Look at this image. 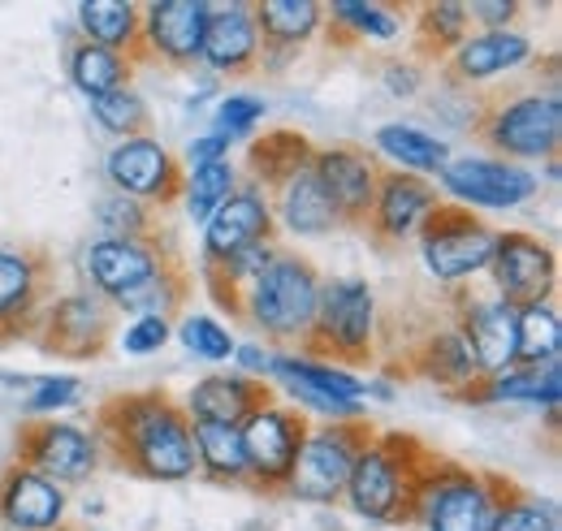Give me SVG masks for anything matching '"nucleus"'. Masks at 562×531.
Wrapping results in <instances>:
<instances>
[{
	"label": "nucleus",
	"mask_w": 562,
	"mask_h": 531,
	"mask_svg": "<svg viewBox=\"0 0 562 531\" xmlns=\"http://www.w3.org/2000/svg\"><path fill=\"white\" fill-rule=\"evenodd\" d=\"M91 441L100 450V463L135 479L178 484L200 471L191 415L169 389H131L104 398L91 419Z\"/></svg>",
	"instance_id": "1"
},
{
	"label": "nucleus",
	"mask_w": 562,
	"mask_h": 531,
	"mask_svg": "<svg viewBox=\"0 0 562 531\" xmlns=\"http://www.w3.org/2000/svg\"><path fill=\"white\" fill-rule=\"evenodd\" d=\"M441 459L446 454L428 450L412 432H376V441L355 459L342 501L368 523L407 528L416 523L424 488Z\"/></svg>",
	"instance_id": "2"
},
{
	"label": "nucleus",
	"mask_w": 562,
	"mask_h": 531,
	"mask_svg": "<svg viewBox=\"0 0 562 531\" xmlns=\"http://www.w3.org/2000/svg\"><path fill=\"white\" fill-rule=\"evenodd\" d=\"M299 354L342 372H363L376 363V298L359 276L321 281L316 316L299 341Z\"/></svg>",
	"instance_id": "3"
},
{
	"label": "nucleus",
	"mask_w": 562,
	"mask_h": 531,
	"mask_svg": "<svg viewBox=\"0 0 562 531\" xmlns=\"http://www.w3.org/2000/svg\"><path fill=\"white\" fill-rule=\"evenodd\" d=\"M476 138L506 160H559L562 143V100L554 91H519L502 95L493 91L481 100L476 113Z\"/></svg>",
	"instance_id": "4"
},
{
	"label": "nucleus",
	"mask_w": 562,
	"mask_h": 531,
	"mask_svg": "<svg viewBox=\"0 0 562 531\" xmlns=\"http://www.w3.org/2000/svg\"><path fill=\"white\" fill-rule=\"evenodd\" d=\"M519 493L510 475L497 471H472V466L441 459L420 497L416 523L428 531H490L497 510Z\"/></svg>",
	"instance_id": "5"
},
{
	"label": "nucleus",
	"mask_w": 562,
	"mask_h": 531,
	"mask_svg": "<svg viewBox=\"0 0 562 531\" xmlns=\"http://www.w3.org/2000/svg\"><path fill=\"white\" fill-rule=\"evenodd\" d=\"M321 303V272L303 256L281 251L265 276L243 294V325L269 341H303Z\"/></svg>",
	"instance_id": "6"
},
{
	"label": "nucleus",
	"mask_w": 562,
	"mask_h": 531,
	"mask_svg": "<svg viewBox=\"0 0 562 531\" xmlns=\"http://www.w3.org/2000/svg\"><path fill=\"white\" fill-rule=\"evenodd\" d=\"M376 441V423L368 415L355 419H329L307 432L303 454L290 475V497L312 501V506H338L347 493L355 459Z\"/></svg>",
	"instance_id": "7"
},
{
	"label": "nucleus",
	"mask_w": 562,
	"mask_h": 531,
	"mask_svg": "<svg viewBox=\"0 0 562 531\" xmlns=\"http://www.w3.org/2000/svg\"><path fill=\"white\" fill-rule=\"evenodd\" d=\"M82 264H87L91 294L109 298L122 312L131 298L151 290L169 268L182 264V251H178L173 229L165 225L160 234H147V238H104L87 251Z\"/></svg>",
	"instance_id": "8"
},
{
	"label": "nucleus",
	"mask_w": 562,
	"mask_h": 531,
	"mask_svg": "<svg viewBox=\"0 0 562 531\" xmlns=\"http://www.w3.org/2000/svg\"><path fill=\"white\" fill-rule=\"evenodd\" d=\"M416 238H420V256L428 272L446 285H463L476 272H485L493 260V247H497L493 225H485L472 207L446 200H437V207L424 216Z\"/></svg>",
	"instance_id": "9"
},
{
	"label": "nucleus",
	"mask_w": 562,
	"mask_h": 531,
	"mask_svg": "<svg viewBox=\"0 0 562 531\" xmlns=\"http://www.w3.org/2000/svg\"><path fill=\"white\" fill-rule=\"evenodd\" d=\"M243 454H247V493L256 497H290V475L303 454V441L312 432L307 415L294 406H269L251 415L243 428Z\"/></svg>",
	"instance_id": "10"
},
{
	"label": "nucleus",
	"mask_w": 562,
	"mask_h": 531,
	"mask_svg": "<svg viewBox=\"0 0 562 531\" xmlns=\"http://www.w3.org/2000/svg\"><path fill=\"white\" fill-rule=\"evenodd\" d=\"M53 298H57V268L44 247L0 251V346L35 337Z\"/></svg>",
	"instance_id": "11"
},
{
	"label": "nucleus",
	"mask_w": 562,
	"mask_h": 531,
	"mask_svg": "<svg viewBox=\"0 0 562 531\" xmlns=\"http://www.w3.org/2000/svg\"><path fill=\"white\" fill-rule=\"evenodd\" d=\"M117 337V307L100 294H66L53 298L40 329L35 346L61 363H91L100 359Z\"/></svg>",
	"instance_id": "12"
},
{
	"label": "nucleus",
	"mask_w": 562,
	"mask_h": 531,
	"mask_svg": "<svg viewBox=\"0 0 562 531\" xmlns=\"http://www.w3.org/2000/svg\"><path fill=\"white\" fill-rule=\"evenodd\" d=\"M490 276L497 285V298L506 307H515V312L537 307V303H550L554 290H559V256L537 234L506 229V234H497Z\"/></svg>",
	"instance_id": "13"
},
{
	"label": "nucleus",
	"mask_w": 562,
	"mask_h": 531,
	"mask_svg": "<svg viewBox=\"0 0 562 531\" xmlns=\"http://www.w3.org/2000/svg\"><path fill=\"white\" fill-rule=\"evenodd\" d=\"M109 182L117 187V195L165 212L169 203L187 195V165H178V156L169 147H160L156 138L143 134V138H126L109 151Z\"/></svg>",
	"instance_id": "14"
},
{
	"label": "nucleus",
	"mask_w": 562,
	"mask_h": 531,
	"mask_svg": "<svg viewBox=\"0 0 562 531\" xmlns=\"http://www.w3.org/2000/svg\"><path fill=\"white\" fill-rule=\"evenodd\" d=\"M437 207V187L428 178L416 173H403V169H385L376 173V200L368 212V225H363V238L381 251V256H394L403 242L416 238L420 221Z\"/></svg>",
	"instance_id": "15"
},
{
	"label": "nucleus",
	"mask_w": 562,
	"mask_h": 531,
	"mask_svg": "<svg viewBox=\"0 0 562 531\" xmlns=\"http://www.w3.org/2000/svg\"><path fill=\"white\" fill-rule=\"evenodd\" d=\"M13 463L48 475L53 484H78L100 466V450L66 419H26L13 441Z\"/></svg>",
	"instance_id": "16"
},
{
	"label": "nucleus",
	"mask_w": 562,
	"mask_h": 531,
	"mask_svg": "<svg viewBox=\"0 0 562 531\" xmlns=\"http://www.w3.org/2000/svg\"><path fill=\"white\" fill-rule=\"evenodd\" d=\"M312 173H316L325 200L334 203L338 229L363 234L372 200H376V173H381V165L359 143H329V147H316Z\"/></svg>",
	"instance_id": "17"
},
{
	"label": "nucleus",
	"mask_w": 562,
	"mask_h": 531,
	"mask_svg": "<svg viewBox=\"0 0 562 531\" xmlns=\"http://www.w3.org/2000/svg\"><path fill=\"white\" fill-rule=\"evenodd\" d=\"M450 312H454V329L476 363V376H497L515 368V346H519L515 307H506L502 298H472L468 290L454 285Z\"/></svg>",
	"instance_id": "18"
},
{
	"label": "nucleus",
	"mask_w": 562,
	"mask_h": 531,
	"mask_svg": "<svg viewBox=\"0 0 562 531\" xmlns=\"http://www.w3.org/2000/svg\"><path fill=\"white\" fill-rule=\"evenodd\" d=\"M209 18V0H156V4H143V66L147 61H165L173 69L195 66L200 48H204Z\"/></svg>",
	"instance_id": "19"
},
{
	"label": "nucleus",
	"mask_w": 562,
	"mask_h": 531,
	"mask_svg": "<svg viewBox=\"0 0 562 531\" xmlns=\"http://www.w3.org/2000/svg\"><path fill=\"white\" fill-rule=\"evenodd\" d=\"M441 187L463 207H519L524 200L537 195V178L524 165L476 160V156L450 160L441 169Z\"/></svg>",
	"instance_id": "20"
},
{
	"label": "nucleus",
	"mask_w": 562,
	"mask_h": 531,
	"mask_svg": "<svg viewBox=\"0 0 562 531\" xmlns=\"http://www.w3.org/2000/svg\"><path fill=\"white\" fill-rule=\"evenodd\" d=\"M273 238H278V221H273L269 195H260L256 187H243L221 203V212L204 225V256L200 260L221 264V260H229L256 242H273Z\"/></svg>",
	"instance_id": "21"
},
{
	"label": "nucleus",
	"mask_w": 562,
	"mask_h": 531,
	"mask_svg": "<svg viewBox=\"0 0 562 531\" xmlns=\"http://www.w3.org/2000/svg\"><path fill=\"white\" fill-rule=\"evenodd\" d=\"M57 523H66V488L31 466H4L0 471V528L48 531Z\"/></svg>",
	"instance_id": "22"
},
{
	"label": "nucleus",
	"mask_w": 562,
	"mask_h": 531,
	"mask_svg": "<svg viewBox=\"0 0 562 531\" xmlns=\"http://www.w3.org/2000/svg\"><path fill=\"white\" fill-rule=\"evenodd\" d=\"M200 61L212 74H225V78H247V74L260 69V31H256V18H251L247 0L212 4Z\"/></svg>",
	"instance_id": "23"
},
{
	"label": "nucleus",
	"mask_w": 562,
	"mask_h": 531,
	"mask_svg": "<svg viewBox=\"0 0 562 531\" xmlns=\"http://www.w3.org/2000/svg\"><path fill=\"white\" fill-rule=\"evenodd\" d=\"M278 406V389L265 376H243V372H216L204 376L191 398H187V415L191 419H209V423H229L243 428L251 415Z\"/></svg>",
	"instance_id": "24"
},
{
	"label": "nucleus",
	"mask_w": 562,
	"mask_h": 531,
	"mask_svg": "<svg viewBox=\"0 0 562 531\" xmlns=\"http://www.w3.org/2000/svg\"><path fill=\"white\" fill-rule=\"evenodd\" d=\"M532 57V39L519 31H485V35H468L446 61H441V82L446 87H472V82H490L506 69L524 66Z\"/></svg>",
	"instance_id": "25"
},
{
	"label": "nucleus",
	"mask_w": 562,
	"mask_h": 531,
	"mask_svg": "<svg viewBox=\"0 0 562 531\" xmlns=\"http://www.w3.org/2000/svg\"><path fill=\"white\" fill-rule=\"evenodd\" d=\"M256 31H260V61L281 69L321 26H325V4L321 0H260L251 4Z\"/></svg>",
	"instance_id": "26"
},
{
	"label": "nucleus",
	"mask_w": 562,
	"mask_h": 531,
	"mask_svg": "<svg viewBox=\"0 0 562 531\" xmlns=\"http://www.w3.org/2000/svg\"><path fill=\"white\" fill-rule=\"evenodd\" d=\"M398 376H424V381L437 385L441 394H454V389H463L468 381H476V363H472V354H468L459 329L450 325V329L424 332L420 341L407 350Z\"/></svg>",
	"instance_id": "27"
},
{
	"label": "nucleus",
	"mask_w": 562,
	"mask_h": 531,
	"mask_svg": "<svg viewBox=\"0 0 562 531\" xmlns=\"http://www.w3.org/2000/svg\"><path fill=\"white\" fill-rule=\"evenodd\" d=\"M269 207H273V221L278 225H285L290 234H303V238H325V234L338 229L334 203L325 200L312 165L303 173H294L290 182H281L278 191H273V200H269Z\"/></svg>",
	"instance_id": "28"
},
{
	"label": "nucleus",
	"mask_w": 562,
	"mask_h": 531,
	"mask_svg": "<svg viewBox=\"0 0 562 531\" xmlns=\"http://www.w3.org/2000/svg\"><path fill=\"white\" fill-rule=\"evenodd\" d=\"M412 13V4L394 9V4H351V0H338V4H325V44L329 48H359L368 39H398L403 31V18Z\"/></svg>",
	"instance_id": "29"
},
{
	"label": "nucleus",
	"mask_w": 562,
	"mask_h": 531,
	"mask_svg": "<svg viewBox=\"0 0 562 531\" xmlns=\"http://www.w3.org/2000/svg\"><path fill=\"white\" fill-rule=\"evenodd\" d=\"M78 26H82V39L131 57L135 69L143 66V4H131V0H87V4H78Z\"/></svg>",
	"instance_id": "30"
},
{
	"label": "nucleus",
	"mask_w": 562,
	"mask_h": 531,
	"mask_svg": "<svg viewBox=\"0 0 562 531\" xmlns=\"http://www.w3.org/2000/svg\"><path fill=\"white\" fill-rule=\"evenodd\" d=\"M316 156V143L299 131H269L251 138L247 147V173L256 182V191L265 187V195H273L281 182H290L294 173H303Z\"/></svg>",
	"instance_id": "31"
},
{
	"label": "nucleus",
	"mask_w": 562,
	"mask_h": 531,
	"mask_svg": "<svg viewBox=\"0 0 562 531\" xmlns=\"http://www.w3.org/2000/svg\"><path fill=\"white\" fill-rule=\"evenodd\" d=\"M191 441H195V466L204 471V479L221 488H247V454H243V432L229 423H209V419H191Z\"/></svg>",
	"instance_id": "32"
},
{
	"label": "nucleus",
	"mask_w": 562,
	"mask_h": 531,
	"mask_svg": "<svg viewBox=\"0 0 562 531\" xmlns=\"http://www.w3.org/2000/svg\"><path fill=\"white\" fill-rule=\"evenodd\" d=\"M468 4L454 0H432V4H412V26H416V44L412 57L416 61H446L463 39H468Z\"/></svg>",
	"instance_id": "33"
},
{
	"label": "nucleus",
	"mask_w": 562,
	"mask_h": 531,
	"mask_svg": "<svg viewBox=\"0 0 562 531\" xmlns=\"http://www.w3.org/2000/svg\"><path fill=\"white\" fill-rule=\"evenodd\" d=\"M66 66H70V82L87 100L109 95V91H117V87H131V78H135V61H131V57H122V53H113V48H100V44H91V39H74Z\"/></svg>",
	"instance_id": "34"
},
{
	"label": "nucleus",
	"mask_w": 562,
	"mask_h": 531,
	"mask_svg": "<svg viewBox=\"0 0 562 531\" xmlns=\"http://www.w3.org/2000/svg\"><path fill=\"white\" fill-rule=\"evenodd\" d=\"M269 372H278L285 385H303V389H316L334 402H359L368 398V381H359L355 372H342V368H329V363H312L303 354H273L269 359Z\"/></svg>",
	"instance_id": "35"
},
{
	"label": "nucleus",
	"mask_w": 562,
	"mask_h": 531,
	"mask_svg": "<svg viewBox=\"0 0 562 531\" xmlns=\"http://www.w3.org/2000/svg\"><path fill=\"white\" fill-rule=\"evenodd\" d=\"M376 147L403 165V173H441L450 165V147L432 134L416 131V126H381L376 131Z\"/></svg>",
	"instance_id": "36"
},
{
	"label": "nucleus",
	"mask_w": 562,
	"mask_h": 531,
	"mask_svg": "<svg viewBox=\"0 0 562 531\" xmlns=\"http://www.w3.org/2000/svg\"><path fill=\"white\" fill-rule=\"evenodd\" d=\"M515 332H519L515 363H524V368H546V363L559 359L562 325H559V312H554L550 303L519 307V312H515Z\"/></svg>",
	"instance_id": "37"
},
{
	"label": "nucleus",
	"mask_w": 562,
	"mask_h": 531,
	"mask_svg": "<svg viewBox=\"0 0 562 531\" xmlns=\"http://www.w3.org/2000/svg\"><path fill=\"white\" fill-rule=\"evenodd\" d=\"M238 191V173H234V165L229 160H216V165H204V169H191L187 173V212H191V221H200V225H209L212 216L221 212V203L229 200Z\"/></svg>",
	"instance_id": "38"
},
{
	"label": "nucleus",
	"mask_w": 562,
	"mask_h": 531,
	"mask_svg": "<svg viewBox=\"0 0 562 531\" xmlns=\"http://www.w3.org/2000/svg\"><path fill=\"white\" fill-rule=\"evenodd\" d=\"M91 113H95V122L104 131L117 134L122 143L126 138H143V131H151V109H147V100H143L135 87H117L109 95H95L91 100Z\"/></svg>",
	"instance_id": "39"
},
{
	"label": "nucleus",
	"mask_w": 562,
	"mask_h": 531,
	"mask_svg": "<svg viewBox=\"0 0 562 531\" xmlns=\"http://www.w3.org/2000/svg\"><path fill=\"white\" fill-rule=\"evenodd\" d=\"M95 221L113 238H147V234H160L165 229L156 207H147L139 200H126V195H109V200L95 203Z\"/></svg>",
	"instance_id": "40"
},
{
	"label": "nucleus",
	"mask_w": 562,
	"mask_h": 531,
	"mask_svg": "<svg viewBox=\"0 0 562 531\" xmlns=\"http://www.w3.org/2000/svg\"><path fill=\"white\" fill-rule=\"evenodd\" d=\"M490 531H559V510L541 497H532L528 488H519L493 519Z\"/></svg>",
	"instance_id": "41"
},
{
	"label": "nucleus",
	"mask_w": 562,
	"mask_h": 531,
	"mask_svg": "<svg viewBox=\"0 0 562 531\" xmlns=\"http://www.w3.org/2000/svg\"><path fill=\"white\" fill-rule=\"evenodd\" d=\"M178 337H182V346H187L191 354H200V359H209V363H225V359L238 350L229 329L216 325L212 316H187V320L178 325Z\"/></svg>",
	"instance_id": "42"
},
{
	"label": "nucleus",
	"mask_w": 562,
	"mask_h": 531,
	"mask_svg": "<svg viewBox=\"0 0 562 531\" xmlns=\"http://www.w3.org/2000/svg\"><path fill=\"white\" fill-rule=\"evenodd\" d=\"M31 398H26V410L35 415V419H44L48 410H61V406H70L78 398V381L74 376H44V381H31Z\"/></svg>",
	"instance_id": "43"
},
{
	"label": "nucleus",
	"mask_w": 562,
	"mask_h": 531,
	"mask_svg": "<svg viewBox=\"0 0 562 531\" xmlns=\"http://www.w3.org/2000/svg\"><path fill=\"white\" fill-rule=\"evenodd\" d=\"M260 117H265V100H251V95H229V100L216 109V134L234 138V134L251 131Z\"/></svg>",
	"instance_id": "44"
},
{
	"label": "nucleus",
	"mask_w": 562,
	"mask_h": 531,
	"mask_svg": "<svg viewBox=\"0 0 562 531\" xmlns=\"http://www.w3.org/2000/svg\"><path fill=\"white\" fill-rule=\"evenodd\" d=\"M169 337H173V325H169V320H160V316H139V320L126 329L122 346H126V354H156Z\"/></svg>",
	"instance_id": "45"
},
{
	"label": "nucleus",
	"mask_w": 562,
	"mask_h": 531,
	"mask_svg": "<svg viewBox=\"0 0 562 531\" xmlns=\"http://www.w3.org/2000/svg\"><path fill=\"white\" fill-rule=\"evenodd\" d=\"M420 66L416 61H385L381 66V87L394 95V100H407V95H416L420 91Z\"/></svg>",
	"instance_id": "46"
},
{
	"label": "nucleus",
	"mask_w": 562,
	"mask_h": 531,
	"mask_svg": "<svg viewBox=\"0 0 562 531\" xmlns=\"http://www.w3.org/2000/svg\"><path fill=\"white\" fill-rule=\"evenodd\" d=\"M519 13H524L519 0H476V4H468V18H476V22L490 26V31H506Z\"/></svg>",
	"instance_id": "47"
},
{
	"label": "nucleus",
	"mask_w": 562,
	"mask_h": 531,
	"mask_svg": "<svg viewBox=\"0 0 562 531\" xmlns=\"http://www.w3.org/2000/svg\"><path fill=\"white\" fill-rule=\"evenodd\" d=\"M216 160H229V138H225V134L212 131L187 147V165H191V169H204V165H216ZM191 169H187V173H191Z\"/></svg>",
	"instance_id": "48"
},
{
	"label": "nucleus",
	"mask_w": 562,
	"mask_h": 531,
	"mask_svg": "<svg viewBox=\"0 0 562 531\" xmlns=\"http://www.w3.org/2000/svg\"><path fill=\"white\" fill-rule=\"evenodd\" d=\"M234 354H238V363H243V376L269 372V359H273V354H265L260 346H243V350H234Z\"/></svg>",
	"instance_id": "49"
},
{
	"label": "nucleus",
	"mask_w": 562,
	"mask_h": 531,
	"mask_svg": "<svg viewBox=\"0 0 562 531\" xmlns=\"http://www.w3.org/2000/svg\"><path fill=\"white\" fill-rule=\"evenodd\" d=\"M48 531H82V528H74V523H57V528H48Z\"/></svg>",
	"instance_id": "50"
}]
</instances>
